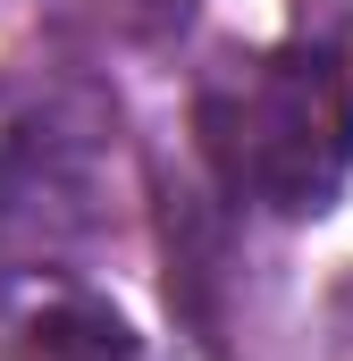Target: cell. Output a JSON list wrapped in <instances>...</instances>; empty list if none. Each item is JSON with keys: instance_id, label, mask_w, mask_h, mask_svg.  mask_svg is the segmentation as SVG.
Segmentation results:
<instances>
[{"instance_id": "3", "label": "cell", "mask_w": 353, "mask_h": 361, "mask_svg": "<svg viewBox=\"0 0 353 361\" xmlns=\"http://www.w3.org/2000/svg\"><path fill=\"white\" fill-rule=\"evenodd\" d=\"M8 361H143V345L101 294H42L17 319Z\"/></svg>"}, {"instance_id": "2", "label": "cell", "mask_w": 353, "mask_h": 361, "mask_svg": "<svg viewBox=\"0 0 353 361\" xmlns=\"http://www.w3.org/2000/svg\"><path fill=\"white\" fill-rule=\"evenodd\" d=\"M109 143L118 109L76 76L0 101V286H42L101 235Z\"/></svg>"}, {"instance_id": "1", "label": "cell", "mask_w": 353, "mask_h": 361, "mask_svg": "<svg viewBox=\"0 0 353 361\" xmlns=\"http://www.w3.org/2000/svg\"><path fill=\"white\" fill-rule=\"evenodd\" d=\"M193 126L236 202L277 219L337 210L353 177V0H303L269 51L219 59L193 92Z\"/></svg>"}]
</instances>
